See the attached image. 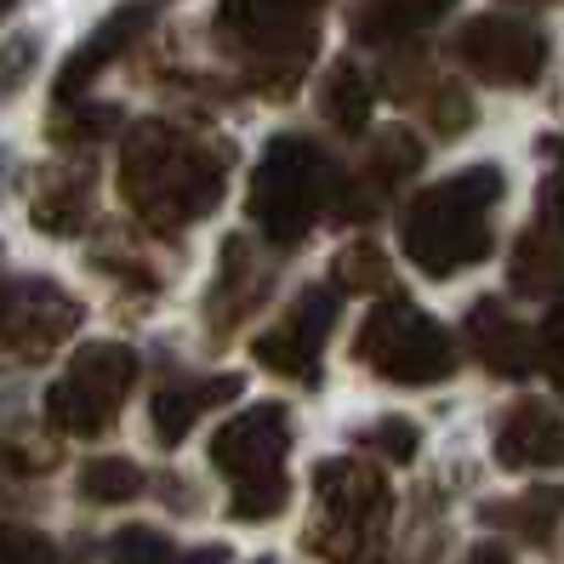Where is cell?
Masks as SVG:
<instances>
[{"instance_id": "cell-1", "label": "cell", "mask_w": 564, "mask_h": 564, "mask_svg": "<svg viewBox=\"0 0 564 564\" xmlns=\"http://www.w3.org/2000/svg\"><path fill=\"white\" fill-rule=\"evenodd\" d=\"M228 143L194 138L172 120H138L120 143V194L149 235H183L223 206Z\"/></svg>"}, {"instance_id": "cell-2", "label": "cell", "mask_w": 564, "mask_h": 564, "mask_svg": "<svg viewBox=\"0 0 564 564\" xmlns=\"http://www.w3.org/2000/svg\"><path fill=\"white\" fill-rule=\"evenodd\" d=\"M502 200V172L496 165H468L434 188H416L400 212V246L427 280H451L462 269L490 257V212Z\"/></svg>"}, {"instance_id": "cell-3", "label": "cell", "mask_w": 564, "mask_h": 564, "mask_svg": "<svg viewBox=\"0 0 564 564\" xmlns=\"http://www.w3.org/2000/svg\"><path fill=\"white\" fill-rule=\"evenodd\" d=\"M314 12L319 0H223L217 41L228 57H240V75L269 104L303 86L314 69Z\"/></svg>"}, {"instance_id": "cell-4", "label": "cell", "mask_w": 564, "mask_h": 564, "mask_svg": "<svg viewBox=\"0 0 564 564\" xmlns=\"http://www.w3.org/2000/svg\"><path fill=\"white\" fill-rule=\"evenodd\" d=\"M393 530L388 474L365 456H330L314 468L308 553L325 564H382Z\"/></svg>"}, {"instance_id": "cell-5", "label": "cell", "mask_w": 564, "mask_h": 564, "mask_svg": "<svg viewBox=\"0 0 564 564\" xmlns=\"http://www.w3.org/2000/svg\"><path fill=\"white\" fill-rule=\"evenodd\" d=\"M337 194H343V177L330 154L314 143V138H274L262 149L257 172H251V194H246V212L251 223L262 228V240L291 251L314 235V223L325 212H337Z\"/></svg>"}, {"instance_id": "cell-6", "label": "cell", "mask_w": 564, "mask_h": 564, "mask_svg": "<svg viewBox=\"0 0 564 564\" xmlns=\"http://www.w3.org/2000/svg\"><path fill=\"white\" fill-rule=\"evenodd\" d=\"M285 456H291V411L285 405H251L217 427L212 468L228 479V519L262 524L291 502Z\"/></svg>"}, {"instance_id": "cell-7", "label": "cell", "mask_w": 564, "mask_h": 564, "mask_svg": "<svg viewBox=\"0 0 564 564\" xmlns=\"http://www.w3.org/2000/svg\"><path fill=\"white\" fill-rule=\"evenodd\" d=\"M354 359L393 388H434L456 371V343L427 308H416L411 296L393 291L365 314L359 337H354Z\"/></svg>"}, {"instance_id": "cell-8", "label": "cell", "mask_w": 564, "mask_h": 564, "mask_svg": "<svg viewBox=\"0 0 564 564\" xmlns=\"http://www.w3.org/2000/svg\"><path fill=\"white\" fill-rule=\"evenodd\" d=\"M131 388H138V354L126 343H86L69 359V371L46 388V422L57 434L97 440L115 427Z\"/></svg>"}, {"instance_id": "cell-9", "label": "cell", "mask_w": 564, "mask_h": 564, "mask_svg": "<svg viewBox=\"0 0 564 564\" xmlns=\"http://www.w3.org/2000/svg\"><path fill=\"white\" fill-rule=\"evenodd\" d=\"M451 57L485 86H536L547 69V41L536 23L508 18V12H479L456 29Z\"/></svg>"}, {"instance_id": "cell-10", "label": "cell", "mask_w": 564, "mask_h": 564, "mask_svg": "<svg viewBox=\"0 0 564 564\" xmlns=\"http://www.w3.org/2000/svg\"><path fill=\"white\" fill-rule=\"evenodd\" d=\"M337 308H343V291L337 285H308L251 343V359L262 365V371L285 377V382L319 388V359H325V343H330V325H337Z\"/></svg>"}, {"instance_id": "cell-11", "label": "cell", "mask_w": 564, "mask_h": 564, "mask_svg": "<svg viewBox=\"0 0 564 564\" xmlns=\"http://www.w3.org/2000/svg\"><path fill=\"white\" fill-rule=\"evenodd\" d=\"M80 325V303L52 280H0V343L18 359H52Z\"/></svg>"}, {"instance_id": "cell-12", "label": "cell", "mask_w": 564, "mask_h": 564, "mask_svg": "<svg viewBox=\"0 0 564 564\" xmlns=\"http://www.w3.org/2000/svg\"><path fill=\"white\" fill-rule=\"evenodd\" d=\"M160 12H165V0H126V7H115L104 23L91 29V35L69 52V63L57 69V80H52V97H57V109L63 104H80L86 97V86L109 69V63H120L131 46H138L149 29L160 23Z\"/></svg>"}, {"instance_id": "cell-13", "label": "cell", "mask_w": 564, "mask_h": 564, "mask_svg": "<svg viewBox=\"0 0 564 564\" xmlns=\"http://www.w3.org/2000/svg\"><path fill=\"white\" fill-rule=\"evenodd\" d=\"M416 172H422V143H416V131H405V126L377 131V138H371V154H365V165H359V177H348L343 194H337V217H343V223H371Z\"/></svg>"}, {"instance_id": "cell-14", "label": "cell", "mask_w": 564, "mask_h": 564, "mask_svg": "<svg viewBox=\"0 0 564 564\" xmlns=\"http://www.w3.org/2000/svg\"><path fill=\"white\" fill-rule=\"evenodd\" d=\"M269 285H274V269L262 262V251H257V240H251V235L223 240L217 280H212V296H206V325H212V337L223 343L240 319H251V314H257V303L269 296Z\"/></svg>"}, {"instance_id": "cell-15", "label": "cell", "mask_w": 564, "mask_h": 564, "mask_svg": "<svg viewBox=\"0 0 564 564\" xmlns=\"http://www.w3.org/2000/svg\"><path fill=\"white\" fill-rule=\"evenodd\" d=\"M496 462L513 474H530V468H558L564 462V416L542 400H513L502 416H496Z\"/></svg>"}, {"instance_id": "cell-16", "label": "cell", "mask_w": 564, "mask_h": 564, "mask_svg": "<svg viewBox=\"0 0 564 564\" xmlns=\"http://www.w3.org/2000/svg\"><path fill=\"white\" fill-rule=\"evenodd\" d=\"M462 330H468V348H474V359L485 365L490 377L519 382V377H530V371H542V354H536L530 325H519V319L508 314V303H496V296L474 303Z\"/></svg>"}, {"instance_id": "cell-17", "label": "cell", "mask_w": 564, "mask_h": 564, "mask_svg": "<svg viewBox=\"0 0 564 564\" xmlns=\"http://www.w3.org/2000/svg\"><path fill=\"white\" fill-rule=\"evenodd\" d=\"M97 206V183H91V160H57L41 172L35 183V200H29V217H35L41 235L52 240H75L86 235Z\"/></svg>"}, {"instance_id": "cell-18", "label": "cell", "mask_w": 564, "mask_h": 564, "mask_svg": "<svg viewBox=\"0 0 564 564\" xmlns=\"http://www.w3.org/2000/svg\"><path fill=\"white\" fill-rule=\"evenodd\" d=\"M240 400V377H188V382H160L154 400H149V427H154V445L177 451L188 440V427L200 422L212 405Z\"/></svg>"}, {"instance_id": "cell-19", "label": "cell", "mask_w": 564, "mask_h": 564, "mask_svg": "<svg viewBox=\"0 0 564 564\" xmlns=\"http://www.w3.org/2000/svg\"><path fill=\"white\" fill-rule=\"evenodd\" d=\"M451 7L456 0H354L348 7V35L359 46L393 52V46L416 41L422 29H434L440 18H451Z\"/></svg>"}, {"instance_id": "cell-20", "label": "cell", "mask_w": 564, "mask_h": 564, "mask_svg": "<svg viewBox=\"0 0 564 564\" xmlns=\"http://www.w3.org/2000/svg\"><path fill=\"white\" fill-rule=\"evenodd\" d=\"M371 109H377L371 75H365L354 57H337V63L319 75V120H325L330 131H343V138H359V131L371 126Z\"/></svg>"}, {"instance_id": "cell-21", "label": "cell", "mask_w": 564, "mask_h": 564, "mask_svg": "<svg viewBox=\"0 0 564 564\" xmlns=\"http://www.w3.org/2000/svg\"><path fill=\"white\" fill-rule=\"evenodd\" d=\"M479 519L496 524V530H508V536H519V542H536L542 547V542L558 536V524H564V490L542 485V490L513 496V502H485Z\"/></svg>"}, {"instance_id": "cell-22", "label": "cell", "mask_w": 564, "mask_h": 564, "mask_svg": "<svg viewBox=\"0 0 564 564\" xmlns=\"http://www.w3.org/2000/svg\"><path fill=\"white\" fill-rule=\"evenodd\" d=\"M508 280L524 296L564 291V246L547 235V228H524V235L513 240V257H508Z\"/></svg>"}, {"instance_id": "cell-23", "label": "cell", "mask_w": 564, "mask_h": 564, "mask_svg": "<svg viewBox=\"0 0 564 564\" xmlns=\"http://www.w3.org/2000/svg\"><path fill=\"white\" fill-rule=\"evenodd\" d=\"M330 280H337V291H382L393 296V269H388V251L371 240V235H359L337 251V262H330Z\"/></svg>"}, {"instance_id": "cell-24", "label": "cell", "mask_w": 564, "mask_h": 564, "mask_svg": "<svg viewBox=\"0 0 564 564\" xmlns=\"http://www.w3.org/2000/svg\"><path fill=\"white\" fill-rule=\"evenodd\" d=\"M109 131H120V109L115 104H63L46 120V138L57 149H91V143H104Z\"/></svg>"}, {"instance_id": "cell-25", "label": "cell", "mask_w": 564, "mask_h": 564, "mask_svg": "<svg viewBox=\"0 0 564 564\" xmlns=\"http://www.w3.org/2000/svg\"><path fill=\"white\" fill-rule=\"evenodd\" d=\"M75 485H80L86 502H131V496L143 490V468L126 456H91V462H80Z\"/></svg>"}, {"instance_id": "cell-26", "label": "cell", "mask_w": 564, "mask_h": 564, "mask_svg": "<svg viewBox=\"0 0 564 564\" xmlns=\"http://www.w3.org/2000/svg\"><path fill=\"white\" fill-rule=\"evenodd\" d=\"M422 104V115H427V126L440 131V138H462L474 120H479V109H474V97L462 91L456 80H427V91L416 97Z\"/></svg>"}, {"instance_id": "cell-27", "label": "cell", "mask_w": 564, "mask_h": 564, "mask_svg": "<svg viewBox=\"0 0 564 564\" xmlns=\"http://www.w3.org/2000/svg\"><path fill=\"white\" fill-rule=\"evenodd\" d=\"M359 451H371L377 462H416L422 434H416L411 416H382L371 427H359Z\"/></svg>"}, {"instance_id": "cell-28", "label": "cell", "mask_w": 564, "mask_h": 564, "mask_svg": "<svg viewBox=\"0 0 564 564\" xmlns=\"http://www.w3.org/2000/svg\"><path fill=\"white\" fill-rule=\"evenodd\" d=\"M109 564H177V547L149 524H126L109 536Z\"/></svg>"}, {"instance_id": "cell-29", "label": "cell", "mask_w": 564, "mask_h": 564, "mask_svg": "<svg viewBox=\"0 0 564 564\" xmlns=\"http://www.w3.org/2000/svg\"><path fill=\"white\" fill-rule=\"evenodd\" d=\"M35 63H41V35H12V41H0V104H12V97L29 86V75H35Z\"/></svg>"}, {"instance_id": "cell-30", "label": "cell", "mask_w": 564, "mask_h": 564, "mask_svg": "<svg viewBox=\"0 0 564 564\" xmlns=\"http://www.w3.org/2000/svg\"><path fill=\"white\" fill-rule=\"evenodd\" d=\"M0 564H57L52 542L41 530H23V524H0Z\"/></svg>"}, {"instance_id": "cell-31", "label": "cell", "mask_w": 564, "mask_h": 564, "mask_svg": "<svg viewBox=\"0 0 564 564\" xmlns=\"http://www.w3.org/2000/svg\"><path fill=\"white\" fill-rule=\"evenodd\" d=\"M536 354H542V371L553 377V388L564 393V296L547 308V319L536 330Z\"/></svg>"}, {"instance_id": "cell-32", "label": "cell", "mask_w": 564, "mask_h": 564, "mask_svg": "<svg viewBox=\"0 0 564 564\" xmlns=\"http://www.w3.org/2000/svg\"><path fill=\"white\" fill-rule=\"evenodd\" d=\"M536 228H547V235L564 246V172L542 177V188H536Z\"/></svg>"}, {"instance_id": "cell-33", "label": "cell", "mask_w": 564, "mask_h": 564, "mask_svg": "<svg viewBox=\"0 0 564 564\" xmlns=\"http://www.w3.org/2000/svg\"><path fill=\"white\" fill-rule=\"evenodd\" d=\"M462 564H513V553L502 542H474L468 553H462Z\"/></svg>"}, {"instance_id": "cell-34", "label": "cell", "mask_w": 564, "mask_h": 564, "mask_svg": "<svg viewBox=\"0 0 564 564\" xmlns=\"http://www.w3.org/2000/svg\"><path fill=\"white\" fill-rule=\"evenodd\" d=\"M188 564H228V553H223V547H194Z\"/></svg>"}, {"instance_id": "cell-35", "label": "cell", "mask_w": 564, "mask_h": 564, "mask_svg": "<svg viewBox=\"0 0 564 564\" xmlns=\"http://www.w3.org/2000/svg\"><path fill=\"white\" fill-rule=\"evenodd\" d=\"M542 154H547V160H558V165H564V138H542Z\"/></svg>"}, {"instance_id": "cell-36", "label": "cell", "mask_w": 564, "mask_h": 564, "mask_svg": "<svg viewBox=\"0 0 564 564\" xmlns=\"http://www.w3.org/2000/svg\"><path fill=\"white\" fill-rule=\"evenodd\" d=\"M12 7H18V0H0V18H7V12H12Z\"/></svg>"}, {"instance_id": "cell-37", "label": "cell", "mask_w": 564, "mask_h": 564, "mask_svg": "<svg viewBox=\"0 0 564 564\" xmlns=\"http://www.w3.org/2000/svg\"><path fill=\"white\" fill-rule=\"evenodd\" d=\"M508 7H524V0H508Z\"/></svg>"}, {"instance_id": "cell-38", "label": "cell", "mask_w": 564, "mask_h": 564, "mask_svg": "<svg viewBox=\"0 0 564 564\" xmlns=\"http://www.w3.org/2000/svg\"><path fill=\"white\" fill-rule=\"evenodd\" d=\"M257 564H274V558H257Z\"/></svg>"}]
</instances>
